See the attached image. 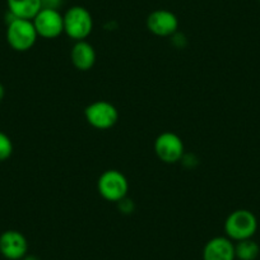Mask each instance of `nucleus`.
<instances>
[{
  "label": "nucleus",
  "instance_id": "1",
  "mask_svg": "<svg viewBox=\"0 0 260 260\" xmlns=\"http://www.w3.org/2000/svg\"><path fill=\"white\" fill-rule=\"evenodd\" d=\"M7 19V41L8 45L18 52H26L36 44L39 35L31 19L16 18L8 12Z\"/></svg>",
  "mask_w": 260,
  "mask_h": 260
},
{
  "label": "nucleus",
  "instance_id": "2",
  "mask_svg": "<svg viewBox=\"0 0 260 260\" xmlns=\"http://www.w3.org/2000/svg\"><path fill=\"white\" fill-rule=\"evenodd\" d=\"M64 34L74 41H84L93 29V18L88 9L74 6L65 12Z\"/></svg>",
  "mask_w": 260,
  "mask_h": 260
},
{
  "label": "nucleus",
  "instance_id": "3",
  "mask_svg": "<svg viewBox=\"0 0 260 260\" xmlns=\"http://www.w3.org/2000/svg\"><path fill=\"white\" fill-rule=\"evenodd\" d=\"M257 230V219L252 212L247 209H237L224 221L226 236L232 241L251 239Z\"/></svg>",
  "mask_w": 260,
  "mask_h": 260
},
{
  "label": "nucleus",
  "instance_id": "4",
  "mask_svg": "<svg viewBox=\"0 0 260 260\" xmlns=\"http://www.w3.org/2000/svg\"><path fill=\"white\" fill-rule=\"evenodd\" d=\"M97 190L105 201L119 203L120 201L126 198L129 191V181L119 170H106L99 177Z\"/></svg>",
  "mask_w": 260,
  "mask_h": 260
},
{
  "label": "nucleus",
  "instance_id": "5",
  "mask_svg": "<svg viewBox=\"0 0 260 260\" xmlns=\"http://www.w3.org/2000/svg\"><path fill=\"white\" fill-rule=\"evenodd\" d=\"M84 117L92 127L99 130H107L114 127L119 121V111L109 101L99 100L84 109Z\"/></svg>",
  "mask_w": 260,
  "mask_h": 260
},
{
  "label": "nucleus",
  "instance_id": "6",
  "mask_svg": "<svg viewBox=\"0 0 260 260\" xmlns=\"http://www.w3.org/2000/svg\"><path fill=\"white\" fill-rule=\"evenodd\" d=\"M154 152L165 164H176L185 154L182 139L172 132L161 133L154 141Z\"/></svg>",
  "mask_w": 260,
  "mask_h": 260
},
{
  "label": "nucleus",
  "instance_id": "7",
  "mask_svg": "<svg viewBox=\"0 0 260 260\" xmlns=\"http://www.w3.org/2000/svg\"><path fill=\"white\" fill-rule=\"evenodd\" d=\"M32 22L39 37L42 39L54 40L64 34V17L59 11L41 9Z\"/></svg>",
  "mask_w": 260,
  "mask_h": 260
},
{
  "label": "nucleus",
  "instance_id": "8",
  "mask_svg": "<svg viewBox=\"0 0 260 260\" xmlns=\"http://www.w3.org/2000/svg\"><path fill=\"white\" fill-rule=\"evenodd\" d=\"M147 28L158 37H171L179 29L176 14L167 9H157L147 17Z\"/></svg>",
  "mask_w": 260,
  "mask_h": 260
},
{
  "label": "nucleus",
  "instance_id": "9",
  "mask_svg": "<svg viewBox=\"0 0 260 260\" xmlns=\"http://www.w3.org/2000/svg\"><path fill=\"white\" fill-rule=\"evenodd\" d=\"M28 251V241L22 232L8 230L0 235V254L8 260H22Z\"/></svg>",
  "mask_w": 260,
  "mask_h": 260
},
{
  "label": "nucleus",
  "instance_id": "10",
  "mask_svg": "<svg viewBox=\"0 0 260 260\" xmlns=\"http://www.w3.org/2000/svg\"><path fill=\"white\" fill-rule=\"evenodd\" d=\"M235 244L227 236L209 240L203 249V260H235Z\"/></svg>",
  "mask_w": 260,
  "mask_h": 260
},
{
  "label": "nucleus",
  "instance_id": "11",
  "mask_svg": "<svg viewBox=\"0 0 260 260\" xmlns=\"http://www.w3.org/2000/svg\"><path fill=\"white\" fill-rule=\"evenodd\" d=\"M71 59L74 68L81 72H88L96 64V50L89 42L77 41L71 51Z\"/></svg>",
  "mask_w": 260,
  "mask_h": 260
},
{
  "label": "nucleus",
  "instance_id": "12",
  "mask_svg": "<svg viewBox=\"0 0 260 260\" xmlns=\"http://www.w3.org/2000/svg\"><path fill=\"white\" fill-rule=\"evenodd\" d=\"M8 12L16 18L34 19L41 11V0H7Z\"/></svg>",
  "mask_w": 260,
  "mask_h": 260
},
{
  "label": "nucleus",
  "instance_id": "13",
  "mask_svg": "<svg viewBox=\"0 0 260 260\" xmlns=\"http://www.w3.org/2000/svg\"><path fill=\"white\" fill-rule=\"evenodd\" d=\"M260 247L252 239L241 240L235 245V255L239 260H255L259 256Z\"/></svg>",
  "mask_w": 260,
  "mask_h": 260
},
{
  "label": "nucleus",
  "instance_id": "14",
  "mask_svg": "<svg viewBox=\"0 0 260 260\" xmlns=\"http://www.w3.org/2000/svg\"><path fill=\"white\" fill-rule=\"evenodd\" d=\"M13 142L6 133L0 132V162H4L11 158L13 154Z\"/></svg>",
  "mask_w": 260,
  "mask_h": 260
},
{
  "label": "nucleus",
  "instance_id": "15",
  "mask_svg": "<svg viewBox=\"0 0 260 260\" xmlns=\"http://www.w3.org/2000/svg\"><path fill=\"white\" fill-rule=\"evenodd\" d=\"M117 204H119V209L122 212V213H125V214L133 213V211H134L133 201L124 198L122 201H120Z\"/></svg>",
  "mask_w": 260,
  "mask_h": 260
},
{
  "label": "nucleus",
  "instance_id": "16",
  "mask_svg": "<svg viewBox=\"0 0 260 260\" xmlns=\"http://www.w3.org/2000/svg\"><path fill=\"white\" fill-rule=\"evenodd\" d=\"M62 6V0H41V9H54L59 11Z\"/></svg>",
  "mask_w": 260,
  "mask_h": 260
},
{
  "label": "nucleus",
  "instance_id": "17",
  "mask_svg": "<svg viewBox=\"0 0 260 260\" xmlns=\"http://www.w3.org/2000/svg\"><path fill=\"white\" fill-rule=\"evenodd\" d=\"M22 260H41V259H40L39 256H36V255H29V254H27L26 256H24Z\"/></svg>",
  "mask_w": 260,
  "mask_h": 260
},
{
  "label": "nucleus",
  "instance_id": "18",
  "mask_svg": "<svg viewBox=\"0 0 260 260\" xmlns=\"http://www.w3.org/2000/svg\"><path fill=\"white\" fill-rule=\"evenodd\" d=\"M4 96H6V88H4L3 84L0 83V101L4 99Z\"/></svg>",
  "mask_w": 260,
  "mask_h": 260
},
{
  "label": "nucleus",
  "instance_id": "19",
  "mask_svg": "<svg viewBox=\"0 0 260 260\" xmlns=\"http://www.w3.org/2000/svg\"><path fill=\"white\" fill-rule=\"evenodd\" d=\"M259 2H260V0H259Z\"/></svg>",
  "mask_w": 260,
  "mask_h": 260
}]
</instances>
